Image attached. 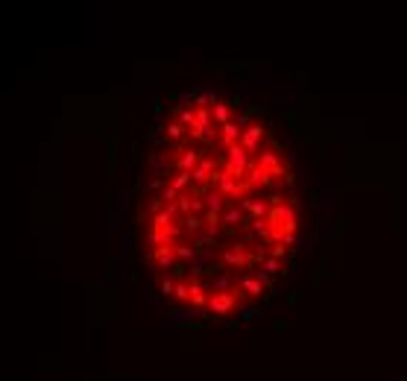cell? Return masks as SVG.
I'll use <instances>...</instances> for the list:
<instances>
[{
	"mask_svg": "<svg viewBox=\"0 0 407 381\" xmlns=\"http://www.w3.org/2000/svg\"><path fill=\"white\" fill-rule=\"evenodd\" d=\"M182 331H202V322H182Z\"/></svg>",
	"mask_w": 407,
	"mask_h": 381,
	"instance_id": "20",
	"label": "cell"
},
{
	"mask_svg": "<svg viewBox=\"0 0 407 381\" xmlns=\"http://www.w3.org/2000/svg\"><path fill=\"white\" fill-rule=\"evenodd\" d=\"M273 328H276V331H284V328H290V322H287V319H273Z\"/></svg>",
	"mask_w": 407,
	"mask_h": 381,
	"instance_id": "21",
	"label": "cell"
},
{
	"mask_svg": "<svg viewBox=\"0 0 407 381\" xmlns=\"http://www.w3.org/2000/svg\"><path fill=\"white\" fill-rule=\"evenodd\" d=\"M176 193H179V190H173V188H170V185H167V188L161 190V199H167L170 205H176Z\"/></svg>",
	"mask_w": 407,
	"mask_h": 381,
	"instance_id": "17",
	"label": "cell"
},
{
	"mask_svg": "<svg viewBox=\"0 0 407 381\" xmlns=\"http://www.w3.org/2000/svg\"><path fill=\"white\" fill-rule=\"evenodd\" d=\"M240 287L249 290V296H258V293H261V279H258V276H243V279H240Z\"/></svg>",
	"mask_w": 407,
	"mask_h": 381,
	"instance_id": "7",
	"label": "cell"
},
{
	"mask_svg": "<svg viewBox=\"0 0 407 381\" xmlns=\"http://www.w3.org/2000/svg\"><path fill=\"white\" fill-rule=\"evenodd\" d=\"M223 261H226L229 267H237V264H243V261H246V258H243V247H237V250H226Z\"/></svg>",
	"mask_w": 407,
	"mask_h": 381,
	"instance_id": "6",
	"label": "cell"
},
{
	"mask_svg": "<svg viewBox=\"0 0 407 381\" xmlns=\"http://www.w3.org/2000/svg\"><path fill=\"white\" fill-rule=\"evenodd\" d=\"M173 258H176V253H173V250H170V247H161V250H158V255H156L158 267H164V270H167V267H170V264H173Z\"/></svg>",
	"mask_w": 407,
	"mask_h": 381,
	"instance_id": "9",
	"label": "cell"
},
{
	"mask_svg": "<svg viewBox=\"0 0 407 381\" xmlns=\"http://www.w3.org/2000/svg\"><path fill=\"white\" fill-rule=\"evenodd\" d=\"M264 135V129L258 127V124H252V127L243 129V150H255L258 147V138Z\"/></svg>",
	"mask_w": 407,
	"mask_h": 381,
	"instance_id": "3",
	"label": "cell"
},
{
	"mask_svg": "<svg viewBox=\"0 0 407 381\" xmlns=\"http://www.w3.org/2000/svg\"><path fill=\"white\" fill-rule=\"evenodd\" d=\"M190 302H193L196 308H202V305L208 302V299H205V290H202V285H196V282L190 285Z\"/></svg>",
	"mask_w": 407,
	"mask_h": 381,
	"instance_id": "10",
	"label": "cell"
},
{
	"mask_svg": "<svg viewBox=\"0 0 407 381\" xmlns=\"http://www.w3.org/2000/svg\"><path fill=\"white\" fill-rule=\"evenodd\" d=\"M237 135H240V124H232V121H229V124H223V144H229V147H232Z\"/></svg>",
	"mask_w": 407,
	"mask_h": 381,
	"instance_id": "4",
	"label": "cell"
},
{
	"mask_svg": "<svg viewBox=\"0 0 407 381\" xmlns=\"http://www.w3.org/2000/svg\"><path fill=\"white\" fill-rule=\"evenodd\" d=\"M150 188H153V190L161 188V179H158V176H156V179H150Z\"/></svg>",
	"mask_w": 407,
	"mask_h": 381,
	"instance_id": "26",
	"label": "cell"
},
{
	"mask_svg": "<svg viewBox=\"0 0 407 381\" xmlns=\"http://www.w3.org/2000/svg\"><path fill=\"white\" fill-rule=\"evenodd\" d=\"M188 182H190V173H182V170H179V173H176V179L170 182V188H173V190H182V188H188Z\"/></svg>",
	"mask_w": 407,
	"mask_h": 381,
	"instance_id": "11",
	"label": "cell"
},
{
	"mask_svg": "<svg viewBox=\"0 0 407 381\" xmlns=\"http://www.w3.org/2000/svg\"><path fill=\"white\" fill-rule=\"evenodd\" d=\"M176 255H179L182 261H190V258H196V250H193V247H176Z\"/></svg>",
	"mask_w": 407,
	"mask_h": 381,
	"instance_id": "15",
	"label": "cell"
},
{
	"mask_svg": "<svg viewBox=\"0 0 407 381\" xmlns=\"http://www.w3.org/2000/svg\"><path fill=\"white\" fill-rule=\"evenodd\" d=\"M243 167H246V150L240 147V144H232L229 147V167H226V173H243Z\"/></svg>",
	"mask_w": 407,
	"mask_h": 381,
	"instance_id": "2",
	"label": "cell"
},
{
	"mask_svg": "<svg viewBox=\"0 0 407 381\" xmlns=\"http://www.w3.org/2000/svg\"><path fill=\"white\" fill-rule=\"evenodd\" d=\"M258 314H261V308H240V317L243 319H258Z\"/></svg>",
	"mask_w": 407,
	"mask_h": 381,
	"instance_id": "18",
	"label": "cell"
},
{
	"mask_svg": "<svg viewBox=\"0 0 407 381\" xmlns=\"http://www.w3.org/2000/svg\"><path fill=\"white\" fill-rule=\"evenodd\" d=\"M208 308H211V317L202 311V317L211 319V322H220L223 319V314H229L232 308H234V296L232 293H214L211 299H208Z\"/></svg>",
	"mask_w": 407,
	"mask_h": 381,
	"instance_id": "1",
	"label": "cell"
},
{
	"mask_svg": "<svg viewBox=\"0 0 407 381\" xmlns=\"http://www.w3.org/2000/svg\"><path fill=\"white\" fill-rule=\"evenodd\" d=\"M185 270H188L185 264H173V276H176V279H182V276H185Z\"/></svg>",
	"mask_w": 407,
	"mask_h": 381,
	"instance_id": "22",
	"label": "cell"
},
{
	"mask_svg": "<svg viewBox=\"0 0 407 381\" xmlns=\"http://www.w3.org/2000/svg\"><path fill=\"white\" fill-rule=\"evenodd\" d=\"M158 208H161V199H150V211L158 214Z\"/></svg>",
	"mask_w": 407,
	"mask_h": 381,
	"instance_id": "25",
	"label": "cell"
},
{
	"mask_svg": "<svg viewBox=\"0 0 407 381\" xmlns=\"http://www.w3.org/2000/svg\"><path fill=\"white\" fill-rule=\"evenodd\" d=\"M167 138H170V141H179V138H182V127H179V124H170V127H167Z\"/></svg>",
	"mask_w": 407,
	"mask_h": 381,
	"instance_id": "16",
	"label": "cell"
},
{
	"mask_svg": "<svg viewBox=\"0 0 407 381\" xmlns=\"http://www.w3.org/2000/svg\"><path fill=\"white\" fill-rule=\"evenodd\" d=\"M223 220L229 223V226H237V223L243 220V208H232V211H226V217Z\"/></svg>",
	"mask_w": 407,
	"mask_h": 381,
	"instance_id": "13",
	"label": "cell"
},
{
	"mask_svg": "<svg viewBox=\"0 0 407 381\" xmlns=\"http://www.w3.org/2000/svg\"><path fill=\"white\" fill-rule=\"evenodd\" d=\"M284 299H287V305H290V308H293V305H296V302H299V296H296V290H290V293H287V296H284Z\"/></svg>",
	"mask_w": 407,
	"mask_h": 381,
	"instance_id": "23",
	"label": "cell"
},
{
	"mask_svg": "<svg viewBox=\"0 0 407 381\" xmlns=\"http://www.w3.org/2000/svg\"><path fill=\"white\" fill-rule=\"evenodd\" d=\"M264 273H267V276H276V273H279V258L270 255V258L264 261Z\"/></svg>",
	"mask_w": 407,
	"mask_h": 381,
	"instance_id": "14",
	"label": "cell"
},
{
	"mask_svg": "<svg viewBox=\"0 0 407 381\" xmlns=\"http://www.w3.org/2000/svg\"><path fill=\"white\" fill-rule=\"evenodd\" d=\"M199 226H202L199 217H188V220H185V229H190V232H199Z\"/></svg>",
	"mask_w": 407,
	"mask_h": 381,
	"instance_id": "19",
	"label": "cell"
},
{
	"mask_svg": "<svg viewBox=\"0 0 407 381\" xmlns=\"http://www.w3.org/2000/svg\"><path fill=\"white\" fill-rule=\"evenodd\" d=\"M211 106H214L211 112H214V118H217L220 124H229V103H223V100H214Z\"/></svg>",
	"mask_w": 407,
	"mask_h": 381,
	"instance_id": "8",
	"label": "cell"
},
{
	"mask_svg": "<svg viewBox=\"0 0 407 381\" xmlns=\"http://www.w3.org/2000/svg\"><path fill=\"white\" fill-rule=\"evenodd\" d=\"M205 205H208V211H217L220 214V208H223V193H208Z\"/></svg>",
	"mask_w": 407,
	"mask_h": 381,
	"instance_id": "12",
	"label": "cell"
},
{
	"mask_svg": "<svg viewBox=\"0 0 407 381\" xmlns=\"http://www.w3.org/2000/svg\"><path fill=\"white\" fill-rule=\"evenodd\" d=\"M161 293H173V282H170V279H164V285H161Z\"/></svg>",
	"mask_w": 407,
	"mask_h": 381,
	"instance_id": "24",
	"label": "cell"
},
{
	"mask_svg": "<svg viewBox=\"0 0 407 381\" xmlns=\"http://www.w3.org/2000/svg\"><path fill=\"white\" fill-rule=\"evenodd\" d=\"M196 159H199V153H193V150H185V153L179 156V170H182V173H190V167L196 164Z\"/></svg>",
	"mask_w": 407,
	"mask_h": 381,
	"instance_id": "5",
	"label": "cell"
}]
</instances>
